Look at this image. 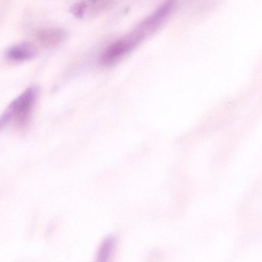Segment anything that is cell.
Returning <instances> with one entry per match:
<instances>
[{
    "label": "cell",
    "mask_w": 262,
    "mask_h": 262,
    "mask_svg": "<svg viewBox=\"0 0 262 262\" xmlns=\"http://www.w3.org/2000/svg\"><path fill=\"white\" fill-rule=\"evenodd\" d=\"M39 94L38 88L32 86L14 100L0 116V131L13 121L19 127H25L30 120Z\"/></svg>",
    "instance_id": "cell-1"
},
{
    "label": "cell",
    "mask_w": 262,
    "mask_h": 262,
    "mask_svg": "<svg viewBox=\"0 0 262 262\" xmlns=\"http://www.w3.org/2000/svg\"><path fill=\"white\" fill-rule=\"evenodd\" d=\"M145 35L137 29L110 46L102 55L100 61L104 66L110 67L119 63L144 39Z\"/></svg>",
    "instance_id": "cell-2"
},
{
    "label": "cell",
    "mask_w": 262,
    "mask_h": 262,
    "mask_svg": "<svg viewBox=\"0 0 262 262\" xmlns=\"http://www.w3.org/2000/svg\"><path fill=\"white\" fill-rule=\"evenodd\" d=\"M176 6V0H167L151 16L140 25L138 30L144 35L152 34L160 29L170 16Z\"/></svg>",
    "instance_id": "cell-3"
},
{
    "label": "cell",
    "mask_w": 262,
    "mask_h": 262,
    "mask_svg": "<svg viewBox=\"0 0 262 262\" xmlns=\"http://www.w3.org/2000/svg\"><path fill=\"white\" fill-rule=\"evenodd\" d=\"M37 54L35 47L29 42H22L10 48L6 53L7 58L14 62L27 61Z\"/></svg>",
    "instance_id": "cell-4"
},
{
    "label": "cell",
    "mask_w": 262,
    "mask_h": 262,
    "mask_svg": "<svg viewBox=\"0 0 262 262\" xmlns=\"http://www.w3.org/2000/svg\"><path fill=\"white\" fill-rule=\"evenodd\" d=\"M66 37V33L61 29H46L38 33L39 41L47 46L58 45L62 42Z\"/></svg>",
    "instance_id": "cell-5"
},
{
    "label": "cell",
    "mask_w": 262,
    "mask_h": 262,
    "mask_svg": "<svg viewBox=\"0 0 262 262\" xmlns=\"http://www.w3.org/2000/svg\"><path fill=\"white\" fill-rule=\"evenodd\" d=\"M87 7V5L84 3L76 4L71 8L70 12L76 17H82Z\"/></svg>",
    "instance_id": "cell-6"
}]
</instances>
